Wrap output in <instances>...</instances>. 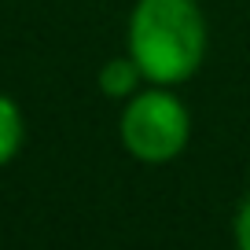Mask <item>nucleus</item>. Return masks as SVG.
I'll list each match as a JSON object with an SVG mask.
<instances>
[{"label": "nucleus", "mask_w": 250, "mask_h": 250, "mask_svg": "<svg viewBox=\"0 0 250 250\" xmlns=\"http://www.w3.org/2000/svg\"><path fill=\"white\" fill-rule=\"evenodd\" d=\"M210 26L199 0H136L125 22V52L147 85H184L206 62Z\"/></svg>", "instance_id": "f257e3e1"}, {"label": "nucleus", "mask_w": 250, "mask_h": 250, "mask_svg": "<svg viewBox=\"0 0 250 250\" xmlns=\"http://www.w3.org/2000/svg\"><path fill=\"white\" fill-rule=\"evenodd\" d=\"M118 140L140 166H169L191 140V114L169 85H147L118 114Z\"/></svg>", "instance_id": "f03ea898"}, {"label": "nucleus", "mask_w": 250, "mask_h": 250, "mask_svg": "<svg viewBox=\"0 0 250 250\" xmlns=\"http://www.w3.org/2000/svg\"><path fill=\"white\" fill-rule=\"evenodd\" d=\"M140 85H144V74L129 52L118 55V59H107L100 66V92L107 100H129V96L140 92Z\"/></svg>", "instance_id": "7ed1b4c3"}, {"label": "nucleus", "mask_w": 250, "mask_h": 250, "mask_svg": "<svg viewBox=\"0 0 250 250\" xmlns=\"http://www.w3.org/2000/svg\"><path fill=\"white\" fill-rule=\"evenodd\" d=\"M26 144V118H22V107L11 100L8 92H0V169L11 166L19 158Z\"/></svg>", "instance_id": "20e7f679"}, {"label": "nucleus", "mask_w": 250, "mask_h": 250, "mask_svg": "<svg viewBox=\"0 0 250 250\" xmlns=\"http://www.w3.org/2000/svg\"><path fill=\"white\" fill-rule=\"evenodd\" d=\"M232 243H235V250H250V191L243 195L239 210L232 217Z\"/></svg>", "instance_id": "39448f33"}]
</instances>
